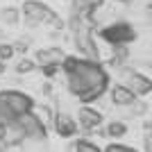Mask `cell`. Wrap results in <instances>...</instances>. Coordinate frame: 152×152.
Wrapping results in <instances>:
<instances>
[{
  "instance_id": "6da1fadb",
  "label": "cell",
  "mask_w": 152,
  "mask_h": 152,
  "mask_svg": "<svg viewBox=\"0 0 152 152\" xmlns=\"http://www.w3.org/2000/svg\"><path fill=\"white\" fill-rule=\"evenodd\" d=\"M64 70L68 75V89L82 102L98 100L109 86V77L98 61L93 59H64Z\"/></svg>"
},
{
  "instance_id": "7a4b0ae2",
  "label": "cell",
  "mask_w": 152,
  "mask_h": 152,
  "mask_svg": "<svg viewBox=\"0 0 152 152\" xmlns=\"http://www.w3.org/2000/svg\"><path fill=\"white\" fill-rule=\"evenodd\" d=\"M100 37L104 39L107 43L116 45V48H123V45L132 43L134 39H136V32H134V27L129 25V23L118 20V23H111V25L104 27V30L100 32Z\"/></svg>"
},
{
  "instance_id": "3957f363",
  "label": "cell",
  "mask_w": 152,
  "mask_h": 152,
  "mask_svg": "<svg viewBox=\"0 0 152 152\" xmlns=\"http://www.w3.org/2000/svg\"><path fill=\"white\" fill-rule=\"evenodd\" d=\"M16 123L20 125L23 134H25V139H43L45 136V127H43V121L39 118L37 114H20L16 118Z\"/></svg>"
},
{
  "instance_id": "277c9868",
  "label": "cell",
  "mask_w": 152,
  "mask_h": 152,
  "mask_svg": "<svg viewBox=\"0 0 152 152\" xmlns=\"http://www.w3.org/2000/svg\"><path fill=\"white\" fill-rule=\"evenodd\" d=\"M123 77H125V86L132 89L136 98L148 95L152 91V80L145 77L143 73H139V70H123Z\"/></svg>"
},
{
  "instance_id": "5b68a950",
  "label": "cell",
  "mask_w": 152,
  "mask_h": 152,
  "mask_svg": "<svg viewBox=\"0 0 152 152\" xmlns=\"http://www.w3.org/2000/svg\"><path fill=\"white\" fill-rule=\"evenodd\" d=\"M0 100L7 102V107L12 109L16 116L27 114L32 109V98L25 93H18V91H5V93H0Z\"/></svg>"
},
{
  "instance_id": "8992f818",
  "label": "cell",
  "mask_w": 152,
  "mask_h": 152,
  "mask_svg": "<svg viewBox=\"0 0 152 152\" xmlns=\"http://www.w3.org/2000/svg\"><path fill=\"white\" fill-rule=\"evenodd\" d=\"M25 16L27 23L34 25V23H43V20H55L57 23V16L43 5V2H37V0H27L25 2Z\"/></svg>"
},
{
  "instance_id": "52a82bcc",
  "label": "cell",
  "mask_w": 152,
  "mask_h": 152,
  "mask_svg": "<svg viewBox=\"0 0 152 152\" xmlns=\"http://www.w3.org/2000/svg\"><path fill=\"white\" fill-rule=\"evenodd\" d=\"M111 102L118 104V107H132L136 102V95H134L132 89H127L125 84H116L111 89Z\"/></svg>"
},
{
  "instance_id": "ba28073f",
  "label": "cell",
  "mask_w": 152,
  "mask_h": 152,
  "mask_svg": "<svg viewBox=\"0 0 152 152\" xmlns=\"http://www.w3.org/2000/svg\"><path fill=\"white\" fill-rule=\"evenodd\" d=\"M66 55H64L59 48H50V50H39L37 52V64L41 66H57V64H64Z\"/></svg>"
},
{
  "instance_id": "9c48e42d",
  "label": "cell",
  "mask_w": 152,
  "mask_h": 152,
  "mask_svg": "<svg viewBox=\"0 0 152 152\" xmlns=\"http://www.w3.org/2000/svg\"><path fill=\"white\" fill-rule=\"evenodd\" d=\"M55 127H57L59 136H73V134L77 132V123L73 121L68 114H59L57 118H55Z\"/></svg>"
},
{
  "instance_id": "30bf717a",
  "label": "cell",
  "mask_w": 152,
  "mask_h": 152,
  "mask_svg": "<svg viewBox=\"0 0 152 152\" xmlns=\"http://www.w3.org/2000/svg\"><path fill=\"white\" fill-rule=\"evenodd\" d=\"M80 123L86 129H93V127H98L102 123V114L95 111V109H91V107H82L80 109Z\"/></svg>"
},
{
  "instance_id": "8fae6325",
  "label": "cell",
  "mask_w": 152,
  "mask_h": 152,
  "mask_svg": "<svg viewBox=\"0 0 152 152\" xmlns=\"http://www.w3.org/2000/svg\"><path fill=\"white\" fill-rule=\"evenodd\" d=\"M100 5H102V0H73V12L77 16H89Z\"/></svg>"
},
{
  "instance_id": "7c38bea8",
  "label": "cell",
  "mask_w": 152,
  "mask_h": 152,
  "mask_svg": "<svg viewBox=\"0 0 152 152\" xmlns=\"http://www.w3.org/2000/svg\"><path fill=\"white\" fill-rule=\"evenodd\" d=\"M107 134L111 136V139H121V136H125L127 134V125L121 121H116V123H109L107 125Z\"/></svg>"
},
{
  "instance_id": "4fadbf2b",
  "label": "cell",
  "mask_w": 152,
  "mask_h": 152,
  "mask_svg": "<svg viewBox=\"0 0 152 152\" xmlns=\"http://www.w3.org/2000/svg\"><path fill=\"white\" fill-rule=\"evenodd\" d=\"M0 20L7 23V25H16L18 23V9H14V7H7L0 12Z\"/></svg>"
},
{
  "instance_id": "5bb4252c",
  "label": "cell",
  "mask_w": 152,
  "mask_h": 152,
  "mask_svg": "<svg viewBox=\"0 0 152 152\" xmlns=\"http://www.w3.org/2000/svg\"><path fill=\"white\" fill-rule=\"evenodd\" d=\"M75 152H102L91 143V141H77L75 143Z\"/></svg>"
},
{
  "instance_id": "9a60e30c",
  "label": "cell",
  "mask_w": 152,
  "mask_h": 152,
  "mask_svg": "<svg viewBox=\"0 0 152 152\" xmlns=\"http://www.w3.org/2000/svg\"><path fill=\"white\" fill-rule=\"evenodd\" d=\"M104 152H136L134 148H129V145H121V143H111V145H107L104 148Z\"/></svg>"
},
{
  "instance_id": "2e32d148",
  "label": "cell",
  "mask_w": 152,
  "mask_h": 152,
  "mask_svg": "<svg viewBox=\"0 0 152 152\" xmlns=\"http://www.w3.org/2000/svg\"><path fill=\"white\" fill-rule=\"evenodd\" d=\"M34 68V61H30V59H23V61H18V66H16V73H27V70Z\"/></svg>"
},
{
  "instance_id": "e0dca14e",
  "label": "cell",
  "mask_w": 152,
  "mask_h": 152,
  "mask_svg": "<svg viewBox=\"0 0 152 152\" xmlns=\"http://www.w3.org/2000/svg\"><path fill=\"white\" fill-rule=\"evenodd\" d=\"M12 55H14V48H12V45H0V61L12 59Z\"/></svg>"
},
{
  "instance_id": "ac0fdd59",
  "label": "cell",
  "mask_w": 152,
  "mask_h": 152,
  "mask_svg": "<svg viewBox=\"0 0 152 152\" xmlns=\"http://www.w3.org/2000/svg\"><path fill=\"white\" fill-rule=\"evenodd\" d=\"M123 2H127V0H123Z\"/></svg>"
}]
</instances>
